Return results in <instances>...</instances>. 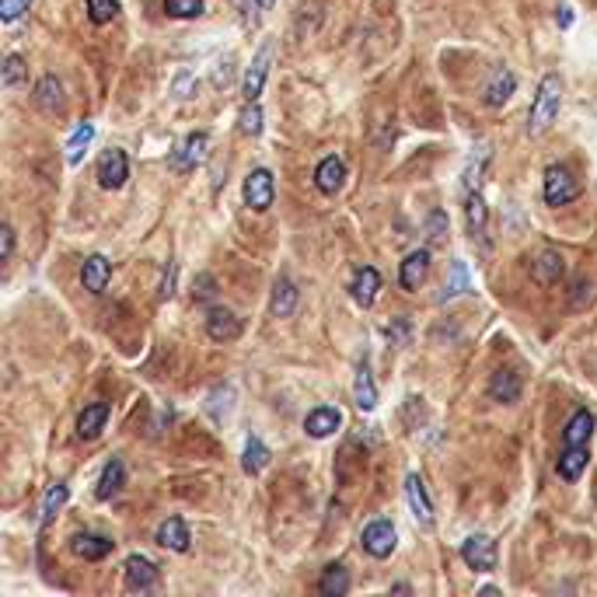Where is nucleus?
Listing matches in <instances>:
<instances>
[{"label": "nucleus", "mask_w": 597, "mask_h": 597, "mask_svg": "<svg viewBox=\"0 0 597 597\" xmlns=\"http://www.w3.org/2000/svg\"><path fill=\"white\" fill-rule=\"evenodd\" d=\"M559 105H562V81L559 74H545L538 84L535 102H531V112H528V133L531 136L548 133L552 122L559 120Z\"/></svg>", "instance_id": "obj_1"}, {"label": "nucleus", "mask_w": 597, "mask_h": 597, "mask_svg": "<svg viewBox=\"0 0 597 597\" xmlns=\"http://www.w3.org/2000/svg\"><path fill=\"white\" fill-rule=\"evenodd\" d=\"M545 203L548 206H566V203H573L577 196H580V182L573 179V172L570 168H562V165H552V168H545Z\"/></svg>", "instance_id": "obj_2"}, {"label": "nucleus", "mask_w": 597, "mask_h": 597, "mask_svg": "<svg viewBox=\"0 0 597 597\" xmlns=\"http://www.w3.org/2000/svg\"><path fill=\"white\" fill-rule=\"evenodd\" d=\"M273 57H276V43H273V39H262V46H259L255 60H252L248 74H244V88H241L248 102H255V98L262 95L266 77H269V66H273Z\"/></svg>", "instance_id": "obj_3"}, {"label": "nucleus", "mask_w": 597, "mask_h": 597, "mask_svg": "<svg viewBox=\"0 0 597 597\" xmlns=\"http://www.w3.org/2000/svg\"><path fill=\"white\" fill-rule=\"evenodd\" d=\"M273 196H276V182H273V172H269V168L248 172V179H244V203H248L255 213H266V210L273 206Z\"/></svg>", "instance_id": "obj_4"}, {"label": "nucleus", "mask_w": 597, "mask_h": 597, "mask_svg": "<svg viewBox=\"0 0 597 597\" xmlns=\"http://www.w3.org/2000/svg\"><path fill=\"white\" fill-rule=\"evenodd\" d=\"M395 524L392 521H370L367 528H363V535H360V545H363V552L367 555H374V559H388L392 552H395Z\"/></svg>", "instance_id": "obj_5"}, {"label": "nucleus", "mask_w": 597, "mask_h": 597, "mask_svg": "<svg viewBox=\"0 0 597 597\" xmlns=\"http://www.w3.org/2000/svg\"><path fill=\"white\" fill-rule=\"evenodd\" d=\"M461 559L476 573H492L496 570V541L489 535H472L461 545Z\"/></svg>", "instance_id": "obj_6"}, {"label": "nucleus", "mask_w": 597, "mask_h": 597, "mask_svg": "<svg viewBox=\"0 0 597 597\" xmlns=\"http://www.w3.org/2000/svg\"><path fill=\"white\" fill-rule=\"evenodd\" d=\"M129 179V158L120 147H109L102 158H98V185L102 189H122Z\"/></svg>", "instance_id": "obj_7"}, {"label": "nucleus", "mask_w": 597, "mask_h": 597, "mask_svg": "<svg viewBox=\"0 0 597 597\" xmlns=\"http://www.w3.org/2000/svg\"><path fill=\"white\" fill-rule=\"evenodd\" d=\"M206 151H210V136L206 133H189L179 143V151L172 154V168L175 172H192L196 165L206 161Z\"/></svg>", "instance_id": "obj_8"}, {"label": "nucleus", "mask_w": 597, "mask_h": 597, "mask_svg": "<svg viewBox=\"0 0 597 597\" xmlns=\"http://www.w3.org/2000/svg\"><path fill=\"white\" fill-rule=\"evenodd\" d=\"M489 161H492V143H478L476 151L469 154V161H465V172H461V189H465V196L482 189L485 172H489Z\"/></svg>", "instance_id": "obj_9"}, {"label": "nucleus", "mask_w": 597, "mask_h": 597, "mask_svg": "<svg viewBox=\"0 0 597 597\" xmlns=\"http://www.w3.org/2000/svg\"><path fill=\"white\" fill-rule=\"evenodd\" d=\"M112 280V262L105 255H88L84 266H81V283L88 294H102Z\"/></svg>", "instance_id": "obj_10"}, {"label": "nucleus", "mask_w": 597, "mask_h": 597, "mask_svg": "<svg viewBox=\"0 0 597 597\" xmlns=\"http://www.w3.org/2000/svg\"><path fill=\"white\" fill-rule=\"evenodd\" d=\"M562 273H566V259H562L555 248L538 252V259L531 262V276H535V283H541V287L559 283V280H562Z\"/></svg>", "instance_id": "obj_11"}, {"label": "nucleus", "mask_w": 597, "mask_h": 597, "mask_svg": "<svg viewBox=\"0 0 597 597\" xmlns=\"http://www.w3.org/2000/svg\"><path fill=\"white\" fill-rule=\"evenodd\" d=\"M122 573H126V587L129 591H151L158 584V566L151 559H143V555H129Z\"/></svg>", "instance_id": "obj_12"}, {"label": "nucleus", "mask_w": 597, "mask_h": 597, "mask_svg": "<svg viewBox=\"0 0 597 597\" xmlns=\"http://www.w3.org/2000/svg\"><path fill=\"white\" fill-rule=\"evenodd\" d=\"M206 336H210L213 343H231V339L241 336V322L228 307H213V311L206 314Z\"/></svg>", "instance_id": "obj_13"}, {"label": "nucleus", "mask_w": 597, "mask_h": 597, "mask_svg": "<svg viewBox=\"0 0 597 597\" xmlns=\"http://www.w3.org/2000/svg\"><path fill=\"white\" fill-rule=\"evenodd\" d=\"M343 182H346V165H343V158H336V154H329V158L314 168V185H318L325 196H336V192L343 189Z\"/></svg>", "instance_id": "obj_14"}, {"label": "nucleus", "mask_w": 597, "mask_h": 597, "mask_svg": "<svg viewBox=\"0 0 597 597\" xmlns=\"http://www.w3.org/2000/svg\"><path fill=\"white\" fill-rule=\"evenodd\" d=\"M406 500H409V507H413V517H416L423 528H433V503H430V496H426V485H423V478L419 476H409L406 478Z\"/></svg>", "instance_id": "obj_15"}, {"label": "nucleus", "mask_w": 597, "mask_h": 597, "mask_svg": "<svg viewBox=\"0 0 597 597\" xmlns=\"http://www.w3.org/2000/svg\"><path fill=\"white\" fill-rule=\"evenodd\" d=\"M514 91H517V77H514L507 66H496L492 77H489V84H485V105H489V109H500Z\"/></svg>", "instance_id": "obj_16"}, {"label": "nucleus", "mask_w": 597, "mask_h": 597, "mask_svg": "<svg viewBox=\"0 0 597 597\" xmlns=\"http://www.w3.org/2000/svg\"><path fill=\"white\" fill-rule=\"evenodd\" d=\"M339 409H332V406H318L314 413H307L304 419V430H307V437H314V440H325V437H332L336 430H339Z\"/></svg>", "instance_id": "obj_17"}, {"label": "nucleus", "mask_w": 597, "mask_h": 597, "mask_svg": "<svg viewBox=\"0 0 597 597\" xmlns=\"http://www.w3.org/2000/svg\"><path fill=\"white\" fill-rule=\"evenodd\" d=\"M426 273H430V252H426V248L409 252V255H406V262H402L399 283H402L406 291H419V287H423V280H426Z\"/></svg>", "instance_id": "obj_18"}, {"label": "nucleus", "mask_w": 597, "mask_h": 597, "mask_svg": "<svg viewBox=\"0 0 597 597\" xmlns=\"http://www.w3.org/2000/svg\"><path fill=\"white\" fill-rule=\"evenodd\" d=\"M591 433H594V413L580 409L562 430V447H584V444H591Z\"/></svg>", "instance_id": "obj_19"}, {"label": "nucleus", "mask_w": 597, "mask_h": 597, "mask_svg": "<svg viewBox=\"0 0 597 597\" xmlns=\"http://www.w3.org/2000/svg\"><path fill=\"white\" fill-rule=\"evenodd\" d=\"M70 548H74V555H81L84 562H98V559H105V555L116 548V541L105 535H77L70 541Z\"/></svg>", "instance_id": "obj_20"}, {"label": "nucleus", "mask_w": 597, "mask_h": 597, "mask_svg": "<svg viewBox=\"0 0 597 597\" xmlns=\"http://www.w3.org/2000/svg\"><path fill=\"white\" fill-rule=\"evenodd\" d=\"M105 423H109V406H105V402H91V406H84V413L77 416V437H81V440H95V437L105 430Z\"/></svg>", "instance_id": "obj_21"}, {"label": "nucleus", "mask_w": 597, "mask_h": 597, "mask_svg": "<svg viewBox=\"0 0 597 597\" xmlns=\"http://www.w3.org/2000/svg\"><path fill=\"white\" fill-rule=\"evenodd\" d=\"M489 399H492V402H503V406H514V402L521 399V377H517L514 370L492 374V381H489Z\"/></svg>", "instance_id": "obj_22"}, {"label": "nucleus", "mask_w": 597, "mask_h": 597, "mask_svg": "<svg viewBox=\"0 0 597 597\" xmlns=\"http://www.w3.org/2000/svg\"><path fill=\"white\" fill-rule=\"evenodd\" d=\"M350 291H353V300H357L360 307H370L377 300V291H381V273L374 266H363V269H357Z\"/></svg>", "instance_id": "obj_23"}, {"label": "nucleus", "mask_w": 597, "mask_h": 597, "mask_svg": "<svg viewBox=\"0 0 597 597\" xmlns=\"http://www.w3.org/2000/svg\"><path fill=\"white\" fill-rule=\"evenodd\" d=\"M587 461H591V451H587V444H584V447H562V454H559L555 469H559V476L566 478V482H577V478L584 476Z\"/></svg>", "instance_id": "obj_24"}, {"label": "nucleus", "mask_w": 597, "mask_h": 597, "mask_svg": "<svg viewBox=\"0 0 597 597\" xmlns=\"http://www.w3.org/2000/svg\"><path fill=\"white\" fill-rule=\"evenodd\" d=\"M189 528L182 517H168L161 528H158V545L161 548H172V552H189Z\"/></svg>", "instance_id": "obj_25"}, {"label": "nucleus", "mask_w": 597, "mask_h": 597, "mask_svg": "<svg viewBox=\"0 0 597 597\" xmlns=\"http://www.w3.org/2000/svg\"><path fill=\"white\" fill-rule=\"evenodd\" d=\"M353 402H357L360 413H374V409H377V384H374L367 363L357 370V381H353Z\"/></svg>", "instance_id": "obj_26"}, {"label": "nucleus", "mask_w": 597, "mask_h": 597, "mask_svg": "<svg viewBox=\"0 0 597 597\" xmlns=\"http://www.w3.org/2000/svg\"><path fill=\"white\" fill-rule=\"evenodd\" d=\"M294 307H298V287L283 276V280H276V287H273L269 311H273V318H291V314H294Z\"/></svg>", "instance_id": "obj_27"}, {"label": "nucleus", "mask_w": 597, "mask_h": 597, "mask_svg": "<svg viewBox=\"0 0 597 597\" xmlns=\"http://www.w3.org/2000/svg\"><path fill=\"white\" fill-rule=\"evenodd\" d=\"M465 221H469V235L472 238H485V224H489V210H485V199L478 192L465 196Z\"/></svg>", "instance_id": "obj_28"}, {"label": "nucleus", "mask_w": 597, "mask_h": 597, "mask_svg": "<svg viewBox=\"0 0 597 597\" xmlns=\"http://www.w3.org/2000/svg\"><path fill=\"white\" fill-rule=\"evenodd\" d=\"M122 482H126V465H122L120 458H112V461L102 469V476H98L95 496H98V500H112V496L122 489Z\"/></svg>", "instance_id": "obj_29"}, {"label": "nucleus", "mask_w": 597, "mask_h": 597, "mask_svg": "<svg viewBox=\"0 0 597 597\" xmlns=\"http://www.w3.org/2000/svg\"><path fill=\"white\" fill-rule=\"evenodd\" d=\"M269 447L259 440V437H248V444H244V454H241V469L248 472V476H262L266 472V465H269Z\"/></svg>", "instance_id": "obj_30"}, {"label": "nucleus", "mask_w": 597, "mask_h": 597, "mask_svg": "<svg viewBox=\"0 0 597 597\" xmlns=\"http://www.w3.org/2000/svg\"><path fill=\"white\" fill-rule=\"evenodd\" d=\"M35 105H39L43 112H63V84L53 74L39 81V88H35Z\"/></svg>", "instance_id": "obj_31"}, {"label": "nucleus", "mask_w": 597, "mask_h": 597, "mask_svg": "<svg viewBox=\"0 0 597 597\" xmlns=\"http://www.w3.org/2000/svg\"><path fill=\"white\" fill-rule=\"evenodd\" d=\"M91 140H95V126H91V122H81V126L74 129V136L66 140V161H70V165H81V161H84V151L91 147Z\"/></svg>", "instance_id": "obj_32"}, {"label": "nucleus", "mask_w": 597, "mask_h": 597, "mask_svg": "<svg viewBox=\"0 0 597 597\" xmlns=\"http://www.w3.org/2000/svg\"><path fill=\"white\" fill-rule=\"evenodd\" d=\"M66 496H70V489H66L63 482H57V485H50V489H46V496H43V510H39V528H46V524L60 514L63 503H66Z\"/></svg>", "instance_id": "obj_33"}, {"label": "nucleus", "mask_w": 597, "mask_h": 597, "mask_svg": "<svg viewBox=\"0 0 597 597\" xmlns=\"http://www.w3.org/2000/svg\"><path fill=\"white\" fill-rule=\"evenodd\" d=\"M318 591L325 597H343L350 591V573H346L343 566H329V570L322 573V580H318Z\"/></svg>", "instance_id": "obj_34"}, {"label": "nucleus", "mask_w": 597, "mask_h": 597, "mask_svg": "<svg viewBox=\"0 0 597 597\" xmlns=\"http://www.w3.org/2000/svg\"><path fill=\"white\" fill-rule=\"evenodd\" d=\"M465 291H469V266H465L461 259H454V262H451V280L444 283V294H440V300L461 298Z\"/></svg>", "instance_id": "obj_35"}, {"label": "nucleus", "mask_w": 597, "mask_h": 597, "mask_svg": "<svg viewBox=\"0 0 597 597\" xmlns=\"http://www.w3.org/2000/svg\"><path fill=\"white\" fill-rule=\"evenodd\" d=\"M120 14V0H88V18L95 25H105Z\"/></svg>", "instance_id": "obj_36"}, {"label": "nucleus", "mask_w": 597, "mask_h": 597, "mask_svg": "<svg viewBox=\"0 0 597 597\" xmlns=\"http://www.w3.org/2000/svg\"><path fill=\"white\" fill-rule=\"evenodd\" d=\"M165 14L168 18H199L203 0H165Z\"/></svg>", "instance_id": "obj_37"}, {"label": "nucleus", "mask_w": 597, "mask_h": 597, "mask_svg": "<svg viewBox=\"0 0 597 597\" xmlns=\"http://www.w3.org/2000/svg\"><path fill=\"white\" fill-rule=\"evenodd\" d=\"M25 74H28L25 60H21L18 53H11V57L4 60V88H18V84L25 81Z\"/></svg>", "instance_id": "obj_38"}, {"label": "nucleus", "mask_w": 597, "mask_h": 597, "mask_svg": "<svg viewBox=\"0 0 597 597\" xmlns=\"http://www.w3.org/2000/svg\"><path fill=\"white\" fill-rule=\"evenodd\" d=\"M238 129L244 136H259L262 133V109L255 102H248V109L238 116Z\"/></svg>", "instance_id": "obj_39"}, {"label": "nucleus", "mask_w": 597, "mask_h": 597, "mask_svg": "<svg viewBox=\"0 0 597 597\" xmlns=\"http://www.w3.org/2000/svg\"><path fill=\"white\" fill-rule=\"evenodd\" d=\"M444 235H447V213H444V210H433V213L426 217V238L444 241Z\"/></svg>", "instance_id": "obj_40"}, {"label": "nucleus", "mask_w": 597, "mask_h": 597, "mask_svg": "<svg viewBox=\"0 0 597 597\" xmlns=\"http://www.w3.org/2000/svg\"><path fill=\"white\" fill-rule=\"evenodd\" d=\"M28 7H32V0H0V21H18Z\"/></svg>", "instance_id": "obj_41"}, {"label": "nucleus", "mask_w": 597, "mask_h": 597, "mask_svg": "<svg viewBox=\"0 0 597 597\" xmlns=\"http://www.w3.org/2000/svg\"><path fill=\"white\" fill-rule=\"evenodd\" d=\"M235 7L241 11V18H244V21H252V25L259 21V11H266V4H262V0H235Z\"/></svg>", "instance_id": "obj_42"}, {"label": "nucleus", "mask_w": 597, "mask_h": 597, "mask_svg": "<svg viewBox=\"0 0 597 597\" xmlns=\"http://www.w3.org/2000/svg\"><path fill=\"white\" fill-rule=\"evenodd\" d=\"M231 74H235V60L221 63L217 74H213V84H217V88H228V84H231Z\"/></svg>", "instance_id": "obj_43"}, {"label": "nucleus", "mask_w": 597, "mask_h": 597, "mask_svg": "<svg viewBox=\"0 0 597 597\" xmlns=\"http://www.w3.org/2000/svg\"><path fill=\"white\" fill-rule=\"evenodd\" d=\"M196 88H199V84H192V77H189V74H182L179 81H175V98H192V95H196Z\"/></svg>", "instance_id": "obj_44"}, {"label": "nucleus", "mask_w": 597, "mask_h": 597, "mask_svg": "<svg viewBox=\"0 0 597 597\" xmlns=\"http://www.w3.org/2000/svg\"><path fill=\"white\" fill-rule=\"evenodd\" d=\"M406 336H409V325H406V318H399L395 325H388V339H392V343H406Z\"/></svg>", "instance_id": "obj_45"}, {"label": "nucleus", "mask_w": 597, "mask_h": 597, "mask_svg": "<svg viewBox=\"0 0 597 597\" xmlns=\"http://www.w3.org/2000/svg\"><path fill=\"white\" fill-rule=\"evenodd\" d=\"M11 252H14V231H11V228H4V231H0V259L7 262V259H11Z\"/></svg>", "instance_id": "obj_46"}, {"label": "nucleus", "mask_w": 597, "mask_h": 597, "mask_svg": "<svg viewBox=\"0 0 597 597\" xmlns=\"http://www.w3.org/2000/svg\"><path fill=\"white\" fill-rule=\"evenodd\" d=\"M175 294V262H168V273H165V283H161V300H168Z\"/></svg>", "instance_id": "obj_47"}, {"label": "nucleus", "mask_w": 597, "mask_h": 597, "mask_svg": "<svg viewBox=\"0 0 597 597\" xmlns=\"http://www.w3.org/2000/svg\"><path fill=\"white\" fill-rule=\"evenodd\" d=\"M555 21H559V28H570V25H573V7L562 4V7L555 11Z\"/></svg>", "instance_id": "obj_48"}, {"label": "nucleus", "mask_w": 597, "mask_h": 597, "mask_svg": "<svg viewBox=\"0 0 597 597\" xmlns=\"http://www.w3.org/2000/svg\"><path fill=\"white\" fill-rule=\"evenodd\" d=\"M199 287H203V291H199V300L213 298V280H210V276H203V280H199Z\"/></svg>", "instance_id": "obj_49"}, {"label": "nucleus", "mask_w": 597, "mask_h": 597, "mask_svg": "<svg viewBox=\"0 0 597 597\" xmlns=\"http://www.w3.org/2000/svg\"><path fill=\"white\" fill-rule=\"evenodd\" d=\"M262 4H266V11H269V7H273V0H262Z\"/></svg>", "instance_id": "obj_50"}]
</instances>
